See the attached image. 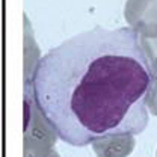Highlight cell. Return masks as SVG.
<instances>
[{"label":"cell","instance_id":"cell-1","mask_svg":"<svg viewBox=\"0 0 157 157\" xmlns=\"http://www.w3.org/2000/svg\"><path fill=\"white\" fill-rule=\"evenodd\" d=\"M156 76L135 27L95 26L47 52L32 74L39 113L60 140L85 147L139 135Z\"/></svg>","mask_w":157,"mask_h":157}]
</instances>
